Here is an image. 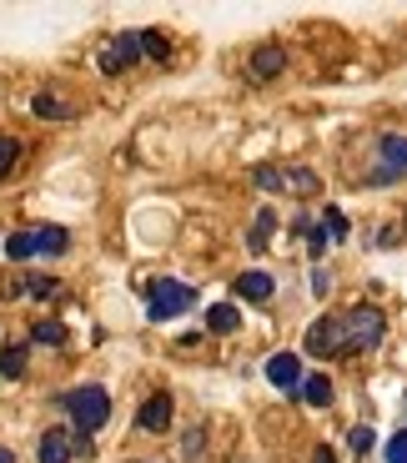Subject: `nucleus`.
Segmentation results:
<instances>
[{
	"label": "nucleus",
	"mask_w": 407,
	"mask_h": 463,
	"mask_svg": "<svg viewBox=\"0 0 407 463\" xmlns=\"http://www.w3.org/2000/svg\"><path fill=\"white\" fill-rule=\"evenodd\" d=\"M387 333V317L377 307H352L338 317H317L307 327V353L312 358H342V353H367Z\"/></svg>",
	"instance_id": "1"
},
{
	"label": "nucleus",
	"mask_w": 407,
	"mask_h": 463,
	"mask_svg": "<svg viewBox=\"0 0 407 463\" xmlns=\"http://www.w3.org/2000/svg\"><path fill=\"white\" fill-rule=\"evenodd\" d=\"M197 307V292L176 278H146V317L152 323H171V317L191 313Z\"/></svg>",
	"instance_id": "2"
},
{
	"label": "nucleus",
	"mask_w": 407,
	"mask_h": 463,
	"mask_svg": "<svg viewBox=\"0 0 407 463\" xmlns=\"http://www.w3.org/2000/svg\"><path fill=\"white\" fill-rule=\"evenodd\" d=\"M70 247L66 227H25L15 237H5V257L11 262H25V257H60Z\"/></svg>",
	"instance_id": "3"
},
{
	"label": "nucleus",
	"mask_w": 407,
	"mask_h": 463,
	"mask_svg": "<svg viewBox=\"0 0 407 463\" xmlns=\"http://www.w3.org/2000/svg\"><path fill=\"white\" fill-rule=\"evenodd\" d=\"M60 408L70 413V423L81 433H96L111 418V393L106 388H96V383H86V388H70L66 398H60Z\"/></svg>",
	"instance_id": "4"
},
{
	"label": "nucleus",
	"mask_w": 407,
	"mask_h": 463,
	"mask_svg": "<svg viewBox=\"0 0 407 463\" xmlns=\"http://www.w3.org/2000/svg\"><path fill=\"white\" fill-rule=\"evenodd\" d=\"M146 56V35L141 31H121V35H111L101 46V56H96V66L106 71V76H121V71L131 66V61H141Z\"/></svg>",
	"instance_id": "5"
},
{
	"label": "nucleus",
	"mask_w": 407,
	"mask_h": 463,
	"mask_svg": "<svg viewBox=\"0 0 407 463\" xmlns=\"http://www.w3.org/2000/svg\"><path fill=\"white\" fill-rule=\"evenodd\" d=\"M377 156H383V162L373 166V182H397V176L407 172V137H383Z\"/></svg>",
	"instance_id": "6"
},
{
	"label": "nucleus",
	"mask_w": 407,
	"mask_h": 463,
	"mask_svg": "<svg viewBox=\"0 0 407 463\" xmlns=\"http://www.w3.org/2000/svg\"><path fill=\"white\" fill-rule=\"evenodd\" d=\"M267 383L282 388V393H302V358H297V353H277V358H267Z\"/></svg>",
	"instance_id": "7"
},
{
	"label": "nucleus",
	"mask_w": 407,
	"mask_h": 463,
	"mask_svg": "<svg viewBox=\"0 0 407 463\" xmlns=\"http://www.w3.org/2000/svg\"><path fill=\"white\" fill-rule=\"evenodd\" d=\"M136 429L146 433H166L171 429V393H152L146 403L136 408Z\"/></svg>",
	"instance_id": "8"
},
{
	"label": "nucleus",
	"mask_w": 407,
	"mask_h": 463,
	"mask_svg": "<svg viewBox=\"0 0 407 463\" xmlns=\"http://www.w3.org/2000/svg\"><path fill=\"white\" fill-rule=\"evenodd\" d=\"M282 71H287V51L282 46H256L252 51V76L256 81H277Z\"/></svg>",
	"instance_id": "9"
},
{
	"label": "nucleus",
	"mask_w": 407,
	"mask_h": 463,
	"mask_svg": "<svg viewBox=\"0 0 407 463\" xmlns=\"http://www.w3.org/2000/svg\"><path fill=\"white\" fill-rule=\"evenodd\" d=\"M236 292H242L246 302H267L272 292H277V282H272V272L252 267V272H242V278H236Z\"/></svg>",
	"instance_id": "10"
},
{
	"label": "nucleus",
	"mask_w": 407,
	"mask_h": 463,
	"mask_svg": "<svg viewBox=\"0 0 407 463\" xmlns=\"http://www.w3.org/2000/svg\"><path fill=\"white\" fill-rule=\"evenodd\" d=\"M41 463H70V433L66 429L41 433Z\"/></svg>",
	"instance_id": "11"
},
{
	"label": "nucleus",
	"mask_w": 407,
	"mask_h": 463,
	"mask_svg": "<svg viewBox=\"0 0 407 463\" xmlns=\"http://www.w3.org/2000/svg\"><path fill=\"white\" fill-rule=\"evenodd\" d=\"M302 398L312 408H327L332 403V378H327V373H312V378H302Z\"/></svg>",
	"instance_id": "12"
},
{
	"label": "nucleus",
	"mask_w": 407,
	"mask_h": 463,
	"mask_svg": "<svg viewBox=\"0 0 407 463\" xmlns=\"http://www.w3.org/2000/svg\"><path fill=\"white\" fill-rule=\"evenodd\" d=\"M236 323H242V317H236L232 302H217L207 313V333H236Z\"/></svg>",
	"instance_id": "13"
},
{
	"label": "nucleus",
	"mask_w": 407,
	"mask_h": 463,
	"mask_svg": "<svg viewBox=\"0 0 407 463\" xmlns=\"http://www.w3.org/2000/svg\"><path fill=\"white\" fill-rule=\"evenodd\" d=\"M21 373H25V347L5 343L0 347V378H21Z\"/></svg>",
	"instance_id": "14"
},
{
	"label": "nucleus",
	"mask_w": 407,
	"mask_h": 463,
	"mask_svg": "<svg viewBox=\"0 0 407 463\" xmlns=\"http://www.w3.org/2000/svg\"><path fill=\"white\" fill-rule=\"evenodd\" d=\"M31 337H35V343H46V347H60V343H66V327L51 323V317H41V323L31 327Z\"/></svg>",
	"instance_id": "15"
},
{
	"label": "nucleus",
	"mask_w": 407,
	"mask_h": 463,
	"mask_svg": "<svg viewBox=\"0 0 407 463\" xmlns=\"http://www.w3.org/2000/svg\"><path fill=\"white\" fill-rule=\"evenodd\" d=\"M15 162H21V141H15V137H0V182L15 172Z\"/></svg>",
	"instance_id": "16"
},
{
	"label": "nucleus",
	"mask_w": 407,
	"mask_h": 463,
	"mask_svg": "<svg viewBox=\"0 0 407 463\" xmlns=\"http://www.w3.org/2000/svg\"><path fill=\"white\" fill-rule=\"evenodd\" d=\"M272 227H277V212H262V217H256V227H252V237H246V242H252L256 252H262V247L272 242Z\"/></svg>",
	"instance_id": "17"
},
{
	"label": "nucleus",
	"mask_w": 407,
	"mask_h": 463,
	"mask_svg": "<svg viewBox=\"0 0 407 463\" xmlns=\"http://www.w3.org/2000/svg\"><path fill=\"white\" fill-rule=\"evenodd\" d=\"M35 116H46V121H60V116H66V106H60L56 101V96H51V91H41V96H35Z\"/></svg>",
	"instance_id": "18"
},
{
	"label": "nucleus",
	"mask_w": 407,
	"mask_h": 463,
	"mask_svg": "<svg viewBox=\"0 0 407 463\" xmlns=\"http://www.w3.org/2000/svg\"><path fill=\"white\" fill-rule=\"evenodd\" d=\"M297 232L307 237V252H312V257H322L327 242H332V237H327V227H302V222H297Z\"/></svg>",
	"instance_id": "19"
},
{
	"label": "nucleus",
	"mask_w": 407,
	"mask_h": 463,
	"mask_svg": "<svg viewBox=\"0 0 407 463\" xmlns=\"http://www.w3.org/2000/svg\"><path fill=\"white\" fill-rule=\"evenodd\" d=\"M322 227H327V237H332V242H342V237H347V217H342L338 207L322 212Z\"/></svg>",
	"instance_id": "20"
},
{
	"label": "nucleus",
	"mask_w": 407,
	"mask_h": 463,
	"mask_svg": "<svg viewBox=\"0 0 407 463\" xmlns=\"http://www.w3.org/2000/svg\"><path fill=\"white\" fill-rule=\"evenodd\" d=\"M252 182L262 186V192H282V166H256Z\"/></svg>",
	"instance_id": "21"
},
{
	"label": "nucleus",
	"mask_w": 407,
	"mask_h": 463,
	"mask_svg": "<svg viewBox=\"0 0 407 463\" xmlns=\"http://www.w3.org/2000/svg\"><path fill=\"white\" fill-rule=\"evenodd\" d=\"M21 292H25V298H56V292H60V282H56V278H31Z\"/></svg>",
	"instance_id": "22"
},
{
	"label": "nucleus",
	"mask_w": 407,
	"mask_h": 463,
	"mask_svg": "<svg viewBox=\"0 0 407 463\" xmlns=\"http://www.w3.org/2000/svg\"><path fill=\"white\" fill-rule=\"evenodd\" d=\"M141 35H146V56L152 61H171V46L162 41V31H141Z\"/></svg>",
	"instance_id": "23"
},
{
	"label": "nucleus",
	"mask_w": 407,
	"mask_h": 463,
	"mask_svg": "<svg viewBox=\"0 0 407 463\" xmlns=\"http://www.w3.org/2000/svg\"><path fill=\"white\" fill-rule=\"evenodd\" d=\"M282 186H291V192H317V176L312 172H282Z\"/></svg>",
	"instance_id": "24"
},
{
	"label": "nucleus",
	"mask_w": 407,
	"mask_h": 463,
	"mask_svg": "<svg viewBox=\"0 0 407 463\" xmlns=\"http://www.w3.org/2000/svg\"><path fill=\"white\" fill-rule=\"evenodd\" d=\"M387 463H407V429L387 439Z\"/></svg>",
	"instance_id": "25"
},
{
	"label": "nucleus",
	"mask_w": 407,
	"mask_h": 463,
	"mask_svg": "<svg viewBox=\"0 0 407 463\" xmlns=\"http://www.w3.org/2000/svg\"><path fill=\"white\" fill-rule=\"evenodd\" d=\"M347 443H352V453H367V449H373V429H352Z\"/></svg>",
	"instance_id": "26"
},
{
	"label": "nucleus",
	"mask_w": 407,
	"mask_h": 463,
	"mask_svg": "<svg viewBox=\"0 0 407 463\" xmlns=\"http://www.w3.org/2000/svg\"><path fill=\"white\" fill-rule=\"evenodd\" d=\"M312 463H338V458H332V449H317V458Z\"/></svg>",
	"instance_id": "27"
},
{
	"label": "nucleus",
	"mask_w": 407,
	"mask_h": 463,
	"mask_svg": "<svg viewBox=\"0 0 407 463\" xmlns=\"http://www.w3.org/2000/svg\"><path fill=\"white\" fill-rule=\"evenodd\" d=\"M0 463H15V453H11V449H0Z\"/></svg>",
	"instance_id": "28"
}]
</instances>
